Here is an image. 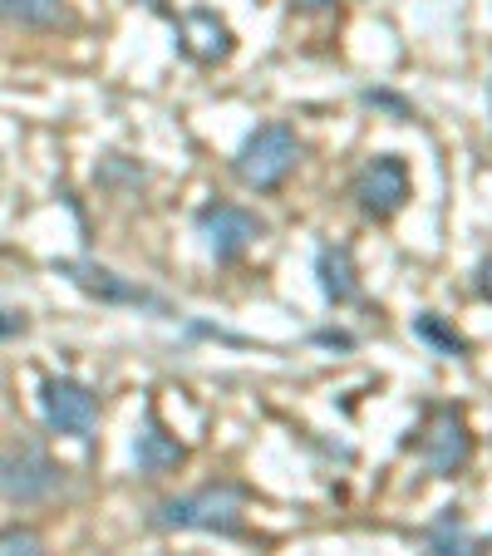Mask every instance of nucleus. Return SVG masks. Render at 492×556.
<instances>
[{
    "instance_id": "1",
    "label": "nucleus",
    "mask_w": 492,
    "mask_h": 556,
    "mask_svg": "<svg viewBox=\"0 0 492 556\" xmlns=\"http://www.w3.org/2000/svg\"><path fill=\"white\" fill-rule=\"evenodd\" d=\"M247 503H252V493L241 483H231V478H222V483H202V488H192V493L163 497L148 522H153L157 532L241 536V527H247Z\"/></svg>"
},
{
    "instance_id": "2",
    "label": "nucleus",
    "mask_w": 492,
    "mask_h": 556,
    "mask_svg": "<svg viewBox=\"0 0 492 556\" xmlns=\"http://www.w3.org/2000/svg\"><path fill=\"white\" fill-rule=\"evenodd\" d=\"M295 168H301V138H295V128L281 124V118L256 124L252 134L241 138L237 157H231L237 182L252 192H276Z\"/></svg>"
},
{
    "instance_id": "3",
    "label": "nucleus",
    "mask_w": 492,
    "mask_h": 556,
    "mask_svg": "<svg viewBox=\"0 0 492 556\" xmlns=\"http://www.w3.org/2000/svg\"><path fill=\"white\" fill-rule=\"evenodd\" d=\"M64 483H70V468L54 463L40 443H15V448L0 453V497L11 507L50 503L64 493Z\"/></svg>"
},
{
    "instance_id": "4",
    "label": "nucleus",
    "mask_w": 492,
    "mask_h": 556,
    "mask_svg": "<svg viewBox=\"0 0 492 556\" xmlns=\"http://www.w3.org/2000/svg\"><path fill=\"white\" fill-rule=\"evenodd\" d=\"M54 271H60L70 286H79L89 301L128 305V311H148V315H178L168 295L148 291V286L128 281V276H118L114 266H99V262H89V256H54Z\"/></svg>"
},
{
    "instance_id": "5",
    "label": "nucleus",
    "mask_w": 492,
    "mask_h": 556,
    "mask_svg": "<svg viewBox=\"0 0 492 556\" xmlns=\"http://www.w3.org/2000/svg\"><path fill=\"white\" fill-rule=\"evenodd\" d=\"M192 222H198V237L207 242V252H212V262H217V266H237L241 256H247L266 237V222L256 217L252 207L227 202V198L202 202Z\"/></svg>"
},
{
    "instance_id": "6",
    "label": "nucleus",
    "mask_w": 492,
    "mask_h": 556,
    "mask_svg": "<svg viewBox=\"0 0 492 556\" xmlns=\"http://www.w3.org/2000/svg\"><path fill=\"white\" fill-rule=\"evenodd\" d=\"M99 394L85 384V379L70 375H45L40 379V419L50 424V433L74 443H89L99 433Z\"/></svg>"
},
{
    "instance_id": "7",
    "label": "nucleus",
    "mask_w": 492,
    "mask_h": 556,
    "mask_svg": "<svg viewBox=\"0 0 492 556\" xmlns=\"http://www.w3.org/2000/svg\"><path fill=\"white\" fill-rule=\"evenodd\" d=\"M478 443H472V429L463 419L458 404H433L429 419L419 429V458L433 478H458L463 468L472 463Z\"/></svg>"
},
{
    "instance_id": "8",
    "label": "nucleus",
    "mask_w": 492,
    "mask_h": 556,
    "mask_svg": "<svg viewBox=\"0 0 492 556\" xmlns=\"http://www.w3.org/2000/svg\"><path fill=\"white\" fill-rule=\"evenodd\" d=\"M408 163L399 153H379L369 157L365 168L350 178V198H355L359 217L365 222H394L408 207Z\"/></svg>"
},
{
    "instance_id": "9",
    "label": "nucleus",
    "mask_w": 492,
    "mask_h": 556,
    "mask_svg": "<svg viewBox=\"0 0 492 556\" xmlns=\"http://www.w3.org/2000/svg\"><path fill=\"white\" fill-rule=\"evenodd\" d=\"M178 45L198 64H227L231 50H237V35L217 11H188L178 21Z\"/></svg>"
},
{
    "instance_id": "10",
    "label": "nucleus",
    "mask_w": 492,
    "mask_h": 556,
    "mask_svg": "<svg viewBox=\"0 0 492 556\" xmlns=\"http://www.w3.org/2000/svg\"><path fill=\"white\" fill-rule=\"evenodd\" d=\"M134 463L143 478H168V472H178L182 463H188V448H182L157 419H148L134 439Z\"/></svg>"
},
{
    "instance_id": "11",
    "label": "nucleus",
    "mask_w": 492,
    "mask_h": 556,
    "mask_svg": "<svg viewBox=\"0 0 492 556\" xmlns=\"http://www.w3.org/2000/svg\"><path fill=\"white\" fill-rule=\"evenodd\" d=\"M424 556H488V542L468 532L458 507H443L429 527H424Z\"/></svg>"
},
{
    "instance_id": "12",
    "label": "nucleus",
    "mask_w": 492,
    "mask_h": 556,
    "mask_svg": "<svg viewBox=\"0 0 492 556\" xmlns=\"http://www.w3.org/2000/svg\"><path fill=\"white\" fill-rule=\"evenodd\" d=\"M315 281H320V295L330 305H350L359 295L355 252H350V247H320V252H315Z\"/></svg>"
},
{
    "instance_id": "13",
    "label": "nucleus",
    "mask_w": 492,
    "mask_h": 556,
    "mask_svg": "<svg viewBox=\"0 0 492 556\" xmlns=\"http://www.w3.org/2000/svg\"><path fill=\"white\" fill-rule=\"evenodd\" d=\"M0 21L21 25V30H60L70 21L64 0H0Z\"/></svg>"
},
{
    "instance_id": "14",
    "label": "nucleus",
    "mask_w": 492,
    "mask_h": 556,
    "mask_svg": "<svg viewBox=\"0 0 492 556\" xmlns=\"http://www.w3.org/2000/svg\"><path fill=\"white\" fill-rule=\"evenodd\" d=\"M414 340H424V345H429L433 355H443V359H468V340H463L458 330H453L443 315H433V311L414 315Z\"/></svg>"
},
{
    "instance_id": "15",
    "label": "nucleus",
    "mask_w": 492,
    "mask_h": 556,
    "mask_svg": "<svg viewBox=\"0 0 492 556\" xmlns=\"http://www.w3.org/2000/svg\"><path fill=\"white\" fill-rule=\"evenodd\" d=\"M0 556H50L45 552V536L25 522H5L0 527Z\"/></svg>"
},
{
    "instance_id": "16",
    "label": "nucleus",
    "mask_w": 492,
    "mask_h": 556,
    "mask_svg": "<svg viewBox=\"0 0 492 556\" xmlns=\"http://www.w3.org/2000/svg\"><path fill=\"white\" fill-rule=\"evenodd\" d=\"M365 99L369 109H384L389 118H399V124H408V118H414V104H408V99H399V94H389V89H365Z\"/></svg>"
},
{
    "instance_id": "17",
    "label": "nucleus",
    "mask_w": 492,
    "mask_h": 556,
    "mask_svg": "<svg viewBox=\"0 0 492 556\" xmlns=\"http://www.w3.org/2000/svg\"><path fill=\"white\" fill-rule=\"evenodd\" d=\"M25 330H30L25 311H0V340H21Z\"/></svg>"
},
{
    "instance_id": "18",
    "label": "nucleus",
    "mask_w": 492,
    "mask_h": 556,
    "mask_svg": "<svg viewBox=\"0 0 492 556\" xmlns=\"http://www.w3.org/2000/svg\"><path fill=\"white\" fill-rule=\"evenodd\" d=\"M478 295H482V301H492V256L478 266Z\"/></svg>"
},
{
    "instance_id": "19",
    "label": "nucleus",
    "mask_w": 492,
    "mask_h": 556,
    "mask_svg": "<svg viewBox=\"0 0 492 556\" xmlns=\"http://www.w3.org/2000/svg\"><path fill=\"white\" fill-rule=\"evenodd\" d=\"M315 340H320V345H340V350H350V345H355V340H350V336H340V330H320V336H315Z\"/></svg>"
},
{
    "instance_id": "20",
    "label": "nucleus",
    "mask_w": 492,
    "mask_h": 556,
    "mask_svg": "<svg viewBox=\"0 0 492 556\" xmlns=\"http://www.w3.org/2000/svg\"><path fill=\"white\" fill-rule=\"evenodd\" d=\"M295 11H330V5H336V0H291Z\"/></svg>"
}]
</instances>
